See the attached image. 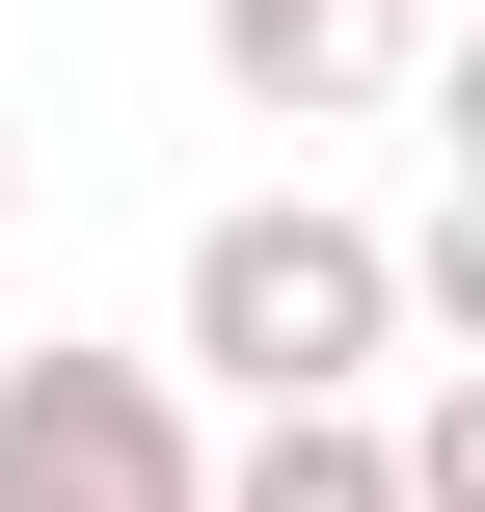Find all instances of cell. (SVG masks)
Masks as SVG:
<instances>
[{"instance_id":"cell-4","label":"cell","mask_w":485,"mask_h":512,"mask_svg":"<svg viewBox=\"0 0 485 512\" xmlns=\"http://www.w3.org/2000/svg\"><path fill=\"white\" fill-rule=\"evenodd\" d=\"M189 512H405V459H378V405H243V459Z\"/></svg>"},{"instance_id":"cell-2","label":"cell","mask_w":485,"mask_h":512,"mask_svg":"<svg viewBox=\"0 0 485 512\" xmlns=\"http://www.w3.org/2000/svg\"><path fill=\"white\" fill-rule=\"evenodd\" d=\"M189 405L162 351H0V512H189Z\"/></svg>"},{"instance_id":"cell-3","label":"cell","mask_w":485,"mask_h":512,"mask_svg":"<svg viewBox=\"0 0 485 512\" xmlns=\"http://www.w3.org/2000/svg\"><path fill=\"white\" fill-rule=\"evenodd\" d=\"M189 27H216L243 108H378L405 81V0H189Z\"/></svg>"},{"instance_id":"cell-5","label":"cell","mask_w":485,"mask_h":512,"mask_svg":"<svg viewBox=\"0 0 485 512\" xmlns=\"http://www.w3.org/2000/svg\"><path fill=\"white\" fill-rule=\"evenodd\" d=\"M0 216H27V162H0Z\"/></svg>"},{"instance_id":"cell-1","label":"cell","mask_w":485,"mask_h":512,"mask_svg":"<svg viewBox=\"0 0 485 512\" xmlns=\"http://www.w3.org/2000/svg\"><path fill=\"white\" fill-rule=\"evenodd\" d=\"M216 405H351L378 351H405V243L378 216H324V189H243V216H189V324H162Z\"/></svg>"}]
</instances>
